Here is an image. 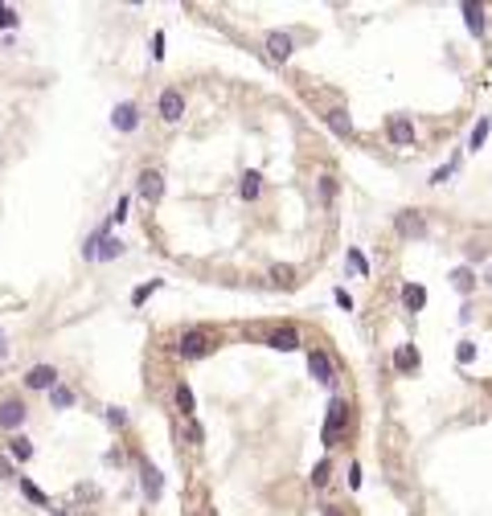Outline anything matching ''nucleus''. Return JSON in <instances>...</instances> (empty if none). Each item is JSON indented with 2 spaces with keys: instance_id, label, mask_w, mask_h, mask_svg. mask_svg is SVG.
Masks as SVG:
<instances>
[{
  "instance_id": "obj_27",
  "label": "nucleus",
  "mask_w": 492,
  "mask_h": 516,
  "mask_svg": "<svg viewBox=\"0 0 492 516\" xmlns=\"http://www.w3.org/2000/svg\"><path fill=\"white\" fill-rule=\"evenodd\" d=\"M156 287H160V283H144V287H135V291H132V303H135V307H139V303L148 300V295H152Z\"/></svg>"
},
{
  "instance_id": "obj_22",
  "label": "nucleus",
  "mask_w": 492,
  "mask_h": 516,
  "mask_svg": "<svg viewBox=\"0 0 492 516\" xmlns=\"http://www.w3.org/2000/svg\"><path fill=\"white\" fill-rule=\"evenodd\" d=\"M173 397H177L180 414H193V389H189V386H177V389H173Z\"/></svg>"
},
{
  "instance_id": "obj_9",
  "label": "nucleus",
  "mask_w": 492,
  "mask_h": 516,
  "mask_svg": "<svg viewBox=\"0 0 492 516\" xmlns=\"http://www.w3.org/2000/svg\"><path fill=\"white\" fill-rule=\"evenodd\" d=\"M111 123L119 131H135L139 128V107H135V103H119V107L111 111Z\"/></svg>"
},
{
  "instance_id": "obj_31",
  "label": "nucleus",
  "mask_w": 492,
  "mask_h": 516,
  "mask_svg": "<svg viewBox=\"0 0 492 516\" xmlns=\"http://www.w3.org/2000/svg\"><path fill=\"white\" fill-rule=\"evenodd\" d=\"M332 193H337V180H332V176H320V197L332 201Z\"/></svg>"
},
{
  "instance_id": "obj_20",
  "label": "nucleus",
  "mask_w": 492,
  "mask_h": 516,
  "mask_svg": "<svg viewBox=\"0 0 492 516\" xmlns=\"http://www.w3.org/2000/svg\"><path fill=\"white\" fill-rule=\"evenodd\" d=\"M259 180H263L259 172H246V176H242V184H238V193H242L246 201H255V197H259Z\"/></svg>"
},
{
  "instance_id": "obj_13",
  "label": "nucleus",
  "mask_w": 492,
  "mask_h": 516,
  "mask_svg": "<svg viewBox=\"0 0 492 516\" xmlns=\"http://www.w3.org/2000/svg\"><path fill=\"white\" fill-rule=\"evenodd\" d=\"M402 303L410 311H423L427 307V287H418V283H406L402 287Z\"/></svg>"
},
{
  "instance_id": "obj_29",
  "label": "nucleus",
  "mask_w": 492,
  "mask_h": 516,
  "mask_svg": "<svg viewBox=\"0 0 492 516\" xmlns=\"http://www.w3.org/2000/svg\"><path fill=\"white\" fill-rule=\"evenodd\" d=\"M472 356H476V344H472V341H464V344H459V352H455V361H459V365H468Z\"/></svg>"
},
{
  "instance_id": "obj_3",
  "label": "nucleus",
  "mask_w": 492,
  "mask_h": 516,
  "mask_svg": "<svg viewBox=\"0 0 492 516\" xmlns=\"http://www.w3.org/2000/svg\"><path fill=\"white\" fill-rule=\"evenodd\" d=\"M345 397H332L328 402V418H324V430H320V438H324V447H332L337 442V434H341V422H345Z\"/></svg>"
},
{
  "instance_id": "obj_1",
  "label": "nucleus",
  "mask_w": 492,
  "mask_h": 516,
  "mask_svg": "<svg viewBox=\"0 0 492 516\" xmlns=\"http://www.w3.org/2000/svg\"><path fill=\"white\" fill-rule=\"evenodd\" d=\"M210 344H214V336H210L205 328H189V332H180L177 352H180V356H189V361H197V356L210 352Z\"/></svg>"
},
{
  "instance_id": "obj_26",
  "label": "nucleus",
  "mask_w": 492,
  "mask_h": 516,
  "mask_svg": "<svg viewBox=\"0 0 492 516\" xmlns=\"http://www.w3.org/2000/svg\"><path fill=\"white\" fill-rule=\"evenodd\" d=\"M312 483H316V488H324V483H328V459H320V463L312 467Z\"/></svg>"
},
{
  "instance_id": "obj_19",
  "label": "nucleus",
  "mask_w": 492,
  "mask_h": 516,
  "mask_svg": "<svg viewBox=\"0 0 492 516\" xmlns=\"http://www.w3.org/2000/svg\"><path fill=\"white\" fill-rule=\"evenodd\" d=\"M21 492H25V496H29L37 508H49V496H45V492L37 488V483H33V479H21Z\"/></svg>"
},
{
  "instance_id": "obj_37",
  "label": "nucleus",
  "mask_w": 492,
  "mask_h": 516,
  "mask_svg": "<svg viewBox=\"0 0 492 516\" xmlns=\"http://www.w3.org/2000/svg\"><path fill=\"white\" fill-rule=\"evenodd\" d=\"M4 352H8V336H4V332H0V356H4Z\"/></svg>"
},
{
  "instance_id": "obj_11",
  "label": "nucleus",
  "mask_w": 492,
  "mask_h": 516,
  "mask_svg": "<svg viewBox=\"0 0 492 516\" xmlns=\"http://www.w3.org/2000/svg\"><path fill=\"white\" fill-rule=\"evenodd\" d=\"M398 234H414V238H423V234H427V221H423V214H418V209L402 214V217H398Z\"/></svg>"
},
{
  "instance_id": "obj_34",
  "label": "nucleus",
  "mask_w": 492,
  "mask_h": 516,
  "mask_svg": "<svg viewBox=\"0 0 492 516\" xmlns=\"http://www.w3.org/2000/svg\"><path fill=\"white\" fill-rule=\"evenodd\" d=\"M271 279H275V283H296V279H291V266H275Z\"/></svg>"
},
{
  "instance_id": "obj_17",
  "label": "nucleus",
  "mask_w": 492,
  "mask_h": 516,
  "mask_svg": "<svg viewBox=\"0 0 492 516\" xmlns=\"http://www.w3.org/2000/svg\"><path fill=\"white\" fill-rule=\"evenodd\" d=\"M489 131H492V119L484 115V119H480V123L472 128V135H468V148H472V152H476V148H484V139H489Z\"/></svg>"
},
{
  "instance_id": "obj_7",
  "label": "nucleus",
  "mask_w": 492,
  "mask_h": 516,
  "mask_svg": "<svg viewBox=\"0 0 492 516\" xmlns=\"http://www.w3.org/2000/svg\"><path fill=\"white\" fill-rule=\"evenodd\" d=\"M308 373H312L320 386H332V361H328V352L312 348V356H308Z\"/></svg>"
},
{
  "instance_id": "obj_23",
  "label": "nucleus",
  "mask_w": 492,
  "mask_h": 516,
  "mask_svg": "<svg viewBox=\"0 0 492 516\" xmlns=\"http://www.w3.org/2000/svg\"><path fill=\"white\" fill-rule=\"evenodd\" d=\"M394 365H398V369H414V365H418V352H414V348H398V352H394Z\"/></svg>"
},
{
  "instance_id": "obj_40",
  "label": "nucleus",
  "mask_w": 492,
  "mask_h": 516,
  "mask_svg": "<svg viewBox=\"0 0 492 516\" xmlns=\"http://www.w3.org/2000/svg\"><path fill=\"white\" fill-rule=\"evenodd\" d=\"M210 516H214V513H210Z\"/></svg>"
},
{
  "instance_id": "obj_15",
  "label": "nucleus",
  "mask_w": 492,
  "mask_h": 516,
  "mask_svg": "<svg viewBox=\"0 0 492 516\" xmlns=\"http://www.w3.org/2000/svg\"><path fill=\"white\" fill-rule=\"evenodd\" d=\"M8 455H12V459H17V463H25V459H33V442H29V438H21V434H17V438H12V442H8Z\"/></svg>"
},
{
  "instance_id": "obj_5",
  "label": "nucleus",
  "mask_w": 492,
  "mask_h": 516,
  "mask_svg": "<svg viewBox=\"0 0 492 516\" xmlns=\"http://www.w3.org/2000/svg\"><path fill=\"white\" fill-rule=\"evenodd\" d=\"M386 135H390L394 148H410V139H414V123H410L406 115H394V119L386 123Z\"/></svg>"
},
{
  "instance_id": "obj_38",
  "label": "nucleus",
  "mask_w": 492,
  "mask_h": 516,
  "mask_svg": "<svg viewBox=\"0 0 492 516\" xmlns=\"http://www.w3.org/2000/svg\"><path fill=\"white\" fill-rule=\"evenodd\" d=\"M484 283H489V287H492V266H489V270H484Z\"/></svg>"
},
{
  "instance_id": "obj_8",
  "label": "nucleus",
  "mask_w": 492,
  "mask_h": 516,
  "mask_svg": "<svg viewBox=\"0 0 492 516\" xmlns=\"http://www.w3.org/2000/svg\"><path fill=\"white\" fill-rule=\"evenodd\" d=\"M21 422H25V402H17V397L0 402V427H4V430H17Z\"/></svg>"
},
{
  "instance_id": "obj_36",
  "label": "nucleus",
  "mask_w": 492,
  "mask_h": 516,
  "mask_svg": "<svg viewBox=\"0 0 492 516\" xmlns=\"http://www.w3.org/2000/svg\"><path fill=\"white\" fill-rule=\"evenodd\" d=\"M152 58H164V33L152 37Z\"/></svg>"
},
{
  "instance_id": "obj_12",
  "label": "nucleus",
  "mask_w": 492,
  "mask_h": 516,
  "mask_svg": "<svg viewBox=\"0 0 492 516\" xmlns=\"http://www.w3.org/2000/svg\"><path fill=\"white\" fill-rule=\"evenodd\" d=\"M459 12H464V21H468V29H472V33L480 37V33H484V4H472V0H468V4L459 8Z\"/></svg>"
},
{
  "instance_id": "obj_14",
  "label": "nucleus",
  "mask_w": 492,
  "mask_h": 516,
  "mask_svg": "<svg viewBox=\"0 0 492 516\" xmlns=\"http://www.w3.org/2000/svg\"><path fill=\"white\" fill-rule=\"evenodd\" d=\"M267 344H271V348H279V352H296V348H300V336H296L291 328H283V332H271Z\"/></svg>"
},
{
  "instance_id": "obj_2",
  "label": "nucleus",
  "mask_w": 492,
  "mask_h": 516,
  "mask_svg": "<svg viewBox=\"0 0 492 516\" xmlns=\"http://www.w3.org/2000/svg\"><path fill=\"white\" fill-rule=\"evenodd\" d=\"M135 193H139L148 205H156V201L164 197V176H160L156 169H144L139 176H135Z\"/></svg>"
},
{
  "instance_id": "obj_32",
  "label": "nucleus",
  "mask_w": 492,
  "mask_h": 516,
  "mask_svg": "<svg viewBox=\"0 0 492 516\" xmlns=\"http://www.w3.org/2000/svg\"><path fill=\"white\" fill-rule=\"evenodd\" d=\"M451 172H455V160H451V164H443V169H435V172H431V184H443V180H448Z\"/></svg>"
},
{
  "instance_id": "obj_33",
  "label": "nucleus",
  "mask_w": 492,
  "mask_h": 516,
  "mask_svg": "<svg viewBox=\"0 0 492 516\" xmlns=\"http://www.w3.org/2000/svg\"><path fill=\"white\" fill-rule=\"evenodd\" d=\"M332 300L341 303V307H345V311H353V295H349V291H345V287H337V291H332Z\"/></svg>"
},
{
  "instance_id": "obj_21",
  "label": "nucleus",
  "mask_w": 492,
  "mask_h": 516,
  "mask_svg": "<svg viewBox=\"0 0 492 516\" xmlns=\"http://www.w3.org/2000/svg\"><path fill=\"white\" fill-rule=\"evenodd\" d=\"M328 123H332L337 135H349V131H353V119H349L345 111H328Z\"/></svg>"
},
{
  "instance_id": "obj_18",
  "label": "nucleus",
  "mask_w": 492,
  "mask_h": 516,
  "mask_svg": "<svg viewBox=\"0 0 492 516\" xmlns=\"http://www.w3.org/2000/svg\"><path fill=\"white\" fill-rule=\"evenodd\" d=\"M139 483H144L148 500H156V496H160V472H156V467H144V479H139Z\"/></svg>"
},
{
  "instance_id": "obj_35",
  "label": "nucleus",
  "mask_w": 492,
  "mask_h": 516,
  "mask_svg": "<svg viewBox=\"0 0 492 516\" xmlns=\"http://www.w3.org/2000/svg\"><path fill=\"white\" fill-rule=\"evenodd\" d=\"M107 422H111V427H124V422H128V414H124L119 406H111V410H107Z\"/></svg>"
},
{
  "instance_id": "obj_6",
  "label": "nucleus",
  "mask_w": 492,
  "mask_h": 516,
  "mask_svg": "<svg viewBox=\"0 0 492 516\" xmlns=\"http://www.w3.org/2000/svg\"><path fill=\"white\" fill-rule=\"evenodd\" d=\"M58 386V369L53 365H33L25 373V389H53Z\"/></svg>"
},
{
  "instance_id": "obj_39",
  "label": "nucleus",
  "mask_w": 492,
  "mask_h": 516,
  "mask_svg": "<svg viewBox=\"0 0 492 516\" xmlns=\"http://www.w3.org/2000/svg\"><path fill=\"white\" fill-rule=\"evenodd\" d=\"M324 516H341V513H337V508H324Z\"/></svg>"
},
{
  "instance_id": "obj_25",
  "label": "nucleus",
  "mask_w": 492,
  "mask_h": 516,
  "mask_svg": "<svg viewBox=\"0 0 492 516\" xmlns=\"http://www.w3.org/2000/svg\"><path fill=\"white\" fill-rule=\"evenodd\" d=\"M451 279H455V287H459V291H472V270H468V266H459Z\"/></svg>"
},
{
  "instance_id": "obj_10",
  "label": "nucleus",
  "mask_w": 492,
  "mask_h": 516,
  "mask_svg": "<svg viewBox=\"0 0 492 516\" xmlns=\"http://www.w3.org/2000/svg\"><path fill=\"white\" fill-rule=\"evenodd\" d=\"M267 53L275 58V62H287V58H291V37H287V33H271V37H267Z\"/></svg>"
},
{
  "instance_id": "obj_28",
  "label": "nucleus",
  "mask_w": 492,
  "mask_h": 516,
  "mask_svg": "<svg viewBox=\"0 0 492 516\" xmlns=\"http://www.w3.org/2000/svg\"><path fill=\"white\" fill-rule=\"evenodd\" d=\"M12 25H17V8L0 4V29H12Z\"/></svg>"
},
{
  "instance_id": "obj_24",
  "label": "nucleus",
  "mask_w": 492,
  "mask_h": 516,
  "mask_svg": "<svg viewBox=\"0 0 492 516\" xmlns=\"http://www.w3.org/2000/svg\"><path fill=\"white\" fill-rule=\"evenodd\" d=\"M49 402H53L58 410H66V406L74 402V393H70V389H66V386H53V389H49Z\"/></svg>"
},
{
  "instance_id": "obj_4",
  "label": "nucleus",
  "mask_w": 492,
  "mask_h": 516,
  "mask_svg": "<svg viewBox=\"0 0 492 516\" xmlns=\"http://www.w3.org/2000/svg\"><path fill=\"white\" fill-rule=\"evenodd\" d=\"M180 115H185V98H180V90H160V119L164 123H180Z\"/></svg>"
},
{
  "instance_id": "obj_30",
  "label": "nucleus",
  "mask_w": 492,
  "mask_h": 516,
  "mask_svg": "<svg viewBox=\"0 0 492 516\" xmlns=\"http://www.w3.org/2000/svg\"><path fill=\"white\" fill-rule=\"evenodd\" d=\"M349 262H353V270H357V275H369V262H365V255H361V250H349Z\"/></svg>"
},
{
  "instance_id": "obj_16",
  "label": "nucleus",
  "mask_w": 492,
  "mask_h": 516,
  "mask_svg": "<svg viewBox=\"0 0 492 516\" xmlns=\"http://www.w3.org/2000/svg\"><path fill=\"white\" fill-rule=\"evenodd\" d=\"M119 255H124V242H119V238H103V242H99V250H94V258H99V262L119 258Z\"/></svg>"
}]
</instances>
